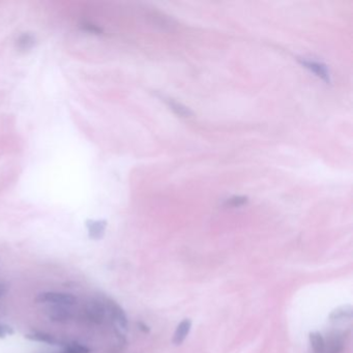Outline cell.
Returning a JSON list of instances; mask_svg holds the SVG:
<instances>
[{
  "label": "cell",
  "instance_id": "3",
  "mask_svg": "<svg viewBox=\"0 0 353 353\" xmlns=\"http://www.w3.org/2000/svg\"><path fill=\"white\" fill-rule=\"evenodd\" d=\"M48 316L53 322L66 323L72 319L73 312L69 306L53 305L48 311Z\"/></svg>",
  "mask_w": 353,
  "mask_h": 353
},
{
  "label": "cell",
  "instance_id": "14",
  "mask_svg": "<svg viewBox=\"0 0 353 353\" xmlns=\"http://www.w3.org/2000/svg\"><path fill=\"white\" fill-rule=\"evenodd\" d=\"M15 331L11 327L4 323H0V339H4L6 336H12Z\"/></svg>",
  "mask_w": 353,
  "mask_h": 353
},
{
  "label": "cell",
  "instance_id": "16",
  "mask_svg": "<svg viewBox=\"0 0 353 353\" xmlns=\"http://www.w3.org/2000/svg\"><path fill=\"white\" fill-rule=\"evenodd\" d=\"M246 202H247V198L246 197H233L230 200H228L226 204L229 205V206L237 207V206H240V205L244 204Z\"/></svg>",
  "mask_w": 353,
  "mask_h": 353
},
{
  "label": "cell",
  "instance_id": "17",
  "mask_svg": "<svg viewBox=\"0 0 353 353\" xmlns=\"http://www.w3.org/2000/svg\"><path fill=\"white\" fill-rule=\"evenodd\" d=\"M7 292V288L4 284H1L0 283V298L3 297Z\"/></svg>",
  "mask_w": 353,
  "mask_h": 353
},
{
  "label": "cell",
  "instance_id": "1",
  "mask_svg": "<svg viewBox=\"0 0 353 353\" xmlns=\"http://www.w3.org/2000/svg\"><path fill=\"white\" fill-rule=\"evenodd\" d=\"M35 302L38 304H51L72 307L77 303V297L71 293L47 291L37 294Z\"/></svg>",
  "mask_w": 353,
  "mask_h": 353
},
{
  "label": "cell",
  "instance_id": "5",
  "mask_svg": "<svg viewBox=\"0 0 353 353\" xmlns=\"http://www.w3.org/2000/svg\"><path fill=\"white\" fill-rule=\"evenodd\" d=\"M25 339L29 341L33 342H39V343H45L48 345H53V346H60L61 341L58 340L57 338L54 337L51 334L44 333V332H32L29 334L25 335Z\"/></svg>",
  "mask_w": 353,
  "mask_h": 353
},
{
  "label": "cell",
  "instance_id": "9",
  "mask_svg": "<svg viewBox=\"0 0 353 353\" xmlns=\"http://www.w3.org/2000/svg\"><path fill=\"white\" fill-rule=\"evenodd\" d=\"M310 341L313 347L314 353H325V342L324 339L322 338L321 334L319 333H311L310 334Z\"/></svg>",
  "mask_w": 353,
  "mask_h": 353
},
{
  "label": "cell",
  "instance_id": "4",
  "mask_svg": "<svg viewBox=\"0 0 353 353\" xmlns=\"http://www.w3.org/2000/svg\"><path fill=\"white\" fill-rule=\"evenodd\" d=\"M106 310L109 311L112 319L119 325L121 329L127 330L128 328V317L126 312L118 304L112 300H108L106 303Z\"/></svg>",
  "mask_w": 353,
  "mask_h": 353
},
{
  "label": "cell",
  "instance_id": "11",
  "mask_svg": "<svg viewBox=\"0 0 353 353\" xmlns=\"http://www.w3.org/2000/svg\"><path fill=\"white\" fill-rule=\"evenodd\" d=\"M352 316V309L350 306H345V307H341V308H339L337 310H335L332 315H331V318L333 320H339V319H343V318H351Z\"/></svg>",
  "mask_w": 353,
  "mask_h": 353
},
{
  "label": "cell",
  "instance_id": "8",
  "mask_svg": "<svg viewBox=\"0 0 353 353\" xmlns=\"http://www.w3.org/2000/svg\"><path fill=\"white\" fill-rule=\"evenodd\" d=\"M192 328V321L189 319H184L183 321L180 322V324L177 327L174 334V338H173V343L175 345H180L184 340L186 336L189 333V330Z\"/></svg>",
  "mask_w": 353,
  "mask_h": 353
},
{
  "label": "cell",
  "instance_id": "6",
  "mask_svg": "<svg viewBox=\"0 0 353 353\" xmlns=\"http://www.w3.org/2000/svg\"><path fill=\"white\" fill-rule=\"evenodd\" d=\"M86 226H87L88 235L90 239L100 240L104 237L106 228H107V222L105 220H100V221L88 220L86 222Z\"/></svg>",
  "mask_w": 353,
  "mask_h": 353
},
{
  "label": "cell",
  "instance_id": "18",
  "mask_svg": "<svg viewBox=\"0 0 353 353\" xmlns=\"http://www.w3.org/2000/svg\"><path fill=\"white\" fill-rule=\"evenodd\" d=\"M138 327H139V329H140L141 331H143L144 333H148V332H149V330L147 329L146 325L143 324L142 322H139V323H138Z\"/></svg>",
  "mask_w": 353,
  "mask_h": 353
},
{
  "label": "cell",
  "instance_id": "15",
  "mask_svg": "<svg viewBox=\"0 0 353 353\" xmlns=\"http://www.w3.org/2000/svg\"><path fill=\"white\" fill-rule=\"evenodd\" d=\"M342 350V342L338 338L334 339L330 343L329 353H340Z\"/></svg>",
  "mask_w": 353,
  "mask_h": 353
},
{
  "label": "cell",
  "instance_id": "10",
  "mask_svg": "<svg viewBox=\"0 0 353 353\" xmlns=\"http://www.w3.org/2000/svg\"><path fill=\"white\" fill-rule=\"evenodd\" d=\"M33 44H34V37L31 34H29V33L22 34L17 40L18 48L23 50V51L30 49Z\"/></svg>",
  "mask_w": 353,
  "mask_h": 353
},
{
  "label": "cell",
  "instance_id": "13",
  "mask_svg": "<svg viewBox=\"0 0 353 353\" xmlns=\"http://www.w3.org/2000/svg\"><path fill=\"white\" fill-rule=\"evenodd\" d=\"M170 104V107L172 108V110H174V112L176 114H178L182 117H188L189 115H191V111H189L186 107L182 106L181 104H178V103H175V102H169Z\"/></svg>",
  "mask_w": 353,
  "mask_h": 353
},
{
  "label": "cell",
  "instance_id": "7",
  "mask_svg": "<svg viewBox=\"0 0 353 353\" xmlns=\"http://www.w3.org/2000/svg\"><path fill=\"white\" fill-rule=\"evenodd\" d=\"M302 63L311 72H313L318 77H320L324 81H327V82H330V72L328 70L327 65L323 64V63H320V62L307 61V60L302 61Z\"/></svg>",
  "mask_w": 353,
  "mask_h": 353
},
{
  "label": "cell",
  "instance_id": "2",
  "mask_svg": "<svg viewBox=\"0 0 353 353\" xmlns=\"http://www.w3.org/2000/svg\"><path fill=\"white\" fill-rule=\"evenodd\" d=\"M85 314L94 324H102L106 316V306L99 300H90L85 307Z\"/></svg>",
  "mask_w": 353,
  "mask_h": 353
},
{
  "label": "cell",
  "instance_id": "12",
  "mask_svg": "<svg viewBox=\"0 0 353 353\" xmlns=\"http://www.w3.org/2000/svg\"><path fill=\"white\" fill-rule=\"evenodd\" d=\"M62 353H90V349L83 344L73 342L65 346Z\"/></svg>",
  "mask_w": 353,
  "mask_h": 353
}]
</instances>
